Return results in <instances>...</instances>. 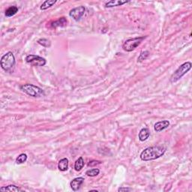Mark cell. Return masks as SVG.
<instances>
[{
    "mask_svg": "<svg viewBox=\"0 0 192 192\" xmlns=\"http://www.w3.org/2000/svg\"><path fill=\"white\" fill-rule=\"evenodd\" d=\"M27 63L31 64L34 66H44L47 63L45 58H42L37 55H28L25 59Z\"/></svg>",
    "mask_w": 192,
    "mask_h": 192,
    "instance_id": "8992f818",
    "label": "cell"
},
{
    "mask_svg": "<svg viewBox=\"0 0 192 192\" xmlns=\"http://www.w3.org/2000/svg\"><path fill=\"white\" fill-rule=\"evenodd\" d=\"M83 182H84V178H83V177L75 178V179H74L71 182V183H70L71 188H72L73 191H78V190L80 188L81 186L83 185Z\"/></svg>",
    "mask_w": 192,
    "mask_h": 192,
    "instance_id": "ba28073f",
    "label": "cell"
},
{
    "mask_svg": "<svg viewBox=\"0 0 192 192\" xmlns=\"http://www.w3.org/2000/svg\"><path fill=\"white\" fill-rule=\"evenodd\" d=\"M146 38H147V36L137 37V38L128 39V40H126L124 42L123 45H122V48H123L124 50L127 52L133 51L134 50H135L140 45L141 42Z\"/></svg>",
    "mask_w": 192,
    "mask_h": 192,
    "instance_id": "5b68a950",
    "label": "cell"
},
{
    "mask_svg": "<svg viewBox=\"0 0 192 192\" xmlns=\"http://www.w3.org/2000/svg\"><path fill=\"white\" fill-rule=\"evenodd\" d=\"M132 191L131 188H120L118 189V191L122 192V191Z\"/></svg>",
    "mask_w": 192,
    "mask_h": 192,
    "instance_id": "603a6c76",
    "label": "cell"
},
{
    "mask_svg": "<svg viewBox=\"0 0 192 192\" xmlns=\"http://www.w3.org/2000/svg\"><path fill=\"white\" fill-rule=\"evenodd\" d=\"M56 2H57V1H54V0H47L45 2L42 3V5L40 7V9L42 11L47 9V8L53 6L54 4H56Z\"/></svg>",
    "mask_w": 192,
    "mask_h": 192,
    "instance_id": "e0dca14e",
    "label": "cell"
},
{
    "mask_svg": "<svg viewBox=\"0 0 192 192\" xmlns=\"http://www.w3.org/2000/svg\"><path fill=\"white\" fill-rule=\"evenodd\" d=\"M100 170L98 168H94V169H91L89 170L86 172V174L88 176H91V177H93V176H96L99 174Z\"/></svg>",
    "mask_w": 192,
    "mask_h": 192,
    "instance_id": "ac0fdd59",
    "label": "cell"
},
{
    "mask_svg": "<svg viewBox=\"0 0 192 192\" xmlns=\"http://www.w3.org/2000/svg\"><path fill=\"white\" fill-rule=\"evenodd\" d=\"M18 11V8L17 6H11L10 8H8V9L6 11V16L8 18H11V17L14 16L17 14Z\"/></svg>",
    "mask_w": 192,
    "mask_h": 192,
    "instance_id": "9a60e30c",
    "label": "cell"
},
{
    "mask_svg": "<svg viewBox=\"0 0 192 192\" xmlns=\"http://www.w3.org/2000/svg\"><path fill=\"white\" fill-rule=\"evenodd\" d=\"M129 2V1H122V0H112V1L108 2L105 4V8H113L116 6H120L125 3Z\"/></svg>",
    "mask_w": 192,
    "mask_h": 192,
    "instance_id": "30bf717a",
    "label": "cell"
},
{
    "mask_svg": "<svg viewBox=\"0 0 192 192\" xmlns=\"http://www.w3.org/2000/svg\"><path fill=\"white\" fill-rule=\"evenodd\" d=\"M150 136V131H149V128H144L140 130V133H139V140L140 141H145L147 140Z\"/></svg>",
    "mask_w": 192,
    "mask_h": 192,
    "instance_id": "7c38bea8",
    "label": "cell"
},
{
    "mask_svg": "<svg viewBox=\"0 0 192 192\" xmlns=\"http://www.w3.org/2000/svg\"><path fill=\"white\" fill-rule=\"evenodd\" d=\"M169 126L170 122L167 120H163V121L156 122L154 125V129L156 132H160L161 131L167 128Z\"/></svg>",
    "mask_w": 192,
    "mask_h": 192,
    "instance_id": "9c48e42d",
    "label": "cell"
},
{
    "mask_svg": "<svg viewBox=\"0 0 192 192\" xmlns=\"http://www.w3.org/2000/svg\"><path fill=\"white\" fill-rule=\"evenodd\" d=\"M2 69L6 71H10L15 65V57L13 53L8 52L2 56L0 61Z\"/></svg>",
    "mask_w": 192,
    "mask_h": 192,
    "instance_id": "3957f363",
    "label": "cell"
},
{
    "mask_svg": "<svg viewBox=\"0 0 192 192\" xmlns=\"http://www.w3.org/2000/svg\"><path fill=\"white\" fill-rule=\"evenodd\" d=\"M68 20L65 19V18H62L60 19H59L57 21L52 23L51 26L53 28H57V27H64L67 25Z\"/></svg>",
    "mask_w": 192,
    "mask_h": 192,
    "instance_id": "4fadbf2b",
    "label": "cell"
},
{
    "mask_svg": "<svg viewBox=\"0 0 192 192\" xmlns=\"http://www.w3.org/2000/svg\"><path fill=\"white\" fill-rule=\"evenodd\" d=\"M101 162L100 161H96V160H93L89 161V163L88 164V167H96L98 164H101Z\"/></svg>",
    "mask_w": 192,
    "mask_h": 192,
    "instance_id": "7402d4cb",
    "label": "cell"
},
{
    "mask_svg": "<svg viewBox=\"0 0 192 192\" xmlns=\"http://www.w3.org/2000/svg\"><path fill=\"white\" fill-rule=\"evenodd\" d=\"M69 159L65 158V159H61L58 163V168L60 171H66L69 169Z\"/></svg>",
    "mask_w": 192,
    "mask_h": 192,
    "instance_id": "8fae6325",
    "label": "cell"
},
{
    "mask_svg": "<svg viewBox=\"0 0 192 192\" xmlns=\"http://www.w3.org/2000/svg\"><path fill=\"white\" fill-rule=\"evenodd\" d=\"M27 160V155L26 154L23 153V154H20L16 159V163L18 164H23V163L26 162Z\"/></svg>",
    "mask_w": 192,
    "mask_h": 192,
    "instance_id": "d6986e66",
    "label": "cell"
},
{
    "mask_svg": "<svg viewBox=\"0 0 192 192\" xmlns=\"http://www.w3.org/2000/svg\"><path fill=\"white\" fill-rule=\"evenodd\" d=\"M84 167V161L82 157H80L74 164V169L76 171H80Z\"/></svg>",
    "mask_w": 192,
    "mask_h": 192,
    "instance_id": "2e32d148",
    "label": "cell"
},
{
    "mask_svg": "<svg viewBox=\"0 0 192 192\" xmlns=\"http://www.w3.org/2000/svg\"><path fill=\"white\" fill-rule=\"evenodd\" d=\"M166 152V148L161 146L148 147L140 154V159L144 161L155 160L161 157Z\"/></svg>",
    "mask_w": 192,
    "mask_h": 192,
    "instance_id": "6da1fadb",
    "label": "cell"
},
{
    "mask_svg": "<svg viewBox=\"0 0 192 192\" xmlns=\"http://www.w3.org/2000/svg\"><path fill=\"white\" fill-rule=\"evenodd\" d=\"M20 89L28 96L32 97H41L45 95L44 90L33 84H24L20 86Z\"/></svg>",
    "mask_w": 192,
    "mask_h": 192,
    "instance_id": "277c9868",
    "label": "cell"
},
{
    "mask_svg": "<svg viewBox=\"0 0 192 192\" xmlns=\"http://www.w3.org/2000/svg\"><path fill=\"white\" fill-rule=\"evenodd\" d=\"M1 191H22L21 188H20L18 186H14V185H10V186L2 187L0 188Z\"/></svg>",
    "mask_w": 192,
    "mask_h": 192,
    "instance_id": "5bb4252c",
    "label": "cell"
},
{
    "mask_svg": "<svg viewBox=\"0 0 192 192\" xmlns=\"http://www.w3.org/2000/svg\"><path fill=\"white\" fill-rule=\"evenodd\" d=\"M85 11H86V8L84 6H78L77 8H74L71 10V11L69 12V16L71 17L74 20L77 21L82 18L83 15L84 14Z\"/></svg>",
    "mask_w": 192,
    "mask_h": 192,
    "instance_id": "52a82bcc",
    "label": "cell"
},
{
    "mask_svg": "<svg viewBox=\"0 0 192 192\" xmlns=\"http://www.w3.org/2000/svg\"><path fill=\"white\" fill-rule=\"evenodd\" d=\"M149 52L147 51V50L141 52V53L140 54V57H138V60L137 61H138L139 62H143V60L147 59V58L149 57Z\"/></svg>",
    "mask_w": 192,
    "mask_h": 192,
    "instance_id": "44dd1931",
    "label": "cell"
},
{
    "mask_svg": "<svg viewBox=\"0 0 192 192\" xmlns=\"http://www.w3.org/2000/svg\"><path fill=\"white\" fill-rule=\"evenodd\" d=\"M191 63L190 62H185L184 64L180 65L177 69V70L175 71V72L172 74V76L170 77V83H173L177 82V81L181 79L185 74H187L188 71L191 70Z\"/></svg>",
    "mask_w": 192,
    "mask_h": 192,
    "instance_id": "7a4b0ae2",
    "label": "cell"
},
{
    "mask_svg": "<svg viewBox=\"0 0 192 192\" xmlns=\"http://www.w3.org/2000/svg\"><path fill=\"white\" fill-rule=\"evenodd\" d=\"M38 43L39 44V45H42L43 47H50V41L49 40H47V39H45V38H41L39 39V40L38 41Z\"/></svg>",
    "mask_w": 192,
    "mask_h": 192,
    "instance_id": "ffe728a7",
    "label": "cell"
}]
</instances>
